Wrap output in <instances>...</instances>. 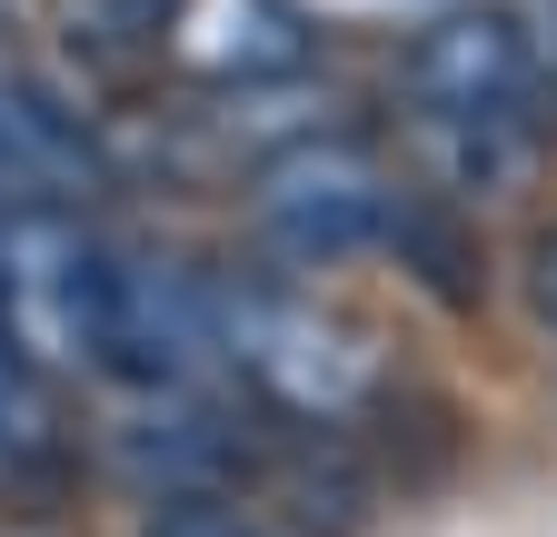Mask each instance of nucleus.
<instances>
[{
    "label": "nucleus",
    "mask_w": 557,
    "mask_h": 537,
    "mask_svg": "<svg viewBox=\"0 0 557 537\" xmlns=\"http://www.w3.org/2000/svg\"><path fill=\"white\" fill-rule=\"evenodd\" d=\"M309 11L299 0H160V60L209 90H269L309 71Z\"/></svg>",
    "instance_id": "0eeeda50"
},
{
    "label": "nucleus",
    "mask_w": 557,
    "mask_h": 537,
    "mask_svg": "<svg viewBox=\"0 0 557 537\" xmlns=\"http://www.w3.org/2000/svg\"><path fill=\"white\" fill-rule=\"evenodd\" d=\"M259 229L278 259L299 268H338V259H369L398 239V179L359 150V140H329V129H309V140H289L269 170H259Z\"/></svg>",
    "instance_id": "7ed1b4c3"
},
{
    "label": "nucleus",
    "mask_w": 557,
    "mask_h": 537,
    "mask_svg": "<svg viewBox=\"0 0 557 537\" xmlns=\"http://www.w3.org/2000/svg\"><path fill=\"white\" fill-rule=\"evenodd\" d=\"M100 369H120L129 388H199L220 369V279H199L189 259L120 249L110 259Z\"/></svg>",
    "instance_id": "20e7f679"
},
{
    "label": "nucleus",
    "mask_w": 557,
    "mask_h": 537,
    "mask_svg": "<svg viewBox=\"0 0 557 537\" xmlns=\"http://www.w3.org/2000/svg\"><path fill=\"white\" fill-rule=\"evenodd\" d=\"M528 309H537V328H557V229L528 249Z\"/></svg>",
    "instance_id": "9d476101"
},
{
    "label": "nucleus",
    "mask_w": 557,
    "mask_h": 537,
    "mask_svg": "<svg viewBox=\"0 0 557 537\" xmlns=\"http://www.w3.org/2000/svg\"><path fill=\"white\" fill-rule=\"evenodd\" d=\"M110 467L150 508H209L239 478V428L209 409L199 388H139L110 419Z\"/></svg>",
    "instance_id": "423d86ee"
},
{
    "label": "nucleus",
    "mask_w": 557,
    "mask_h": 537,
    "mask_svg": "<svg viewBox=\"0 0 557 537\" xmlns=\"http://www.w3.org/2000/svg\"><path fill=\"white\" fill-rule=\"evenodd\" d=\"M110 239L70 199H0V349L30 378L100 369L110 319Z\"/></svg>",
    "instance_id": "f257e3e1"
},
{
    "label": "nucleus",
    "mask_w": 557,
    "mask_h": 537,
    "mask_svg": "<svg viewBox=\"0 0 557 537\" xmlns=\"http://www.w3.org/2000/svg\"><path fill=\"white\" fill-rule=\"evenodd\" d=\"M418 160L438 170L448 199H508L537 170V120L528 110H418Z\"/></svg>",
    "instance_id": "6e6552de"
},
{
    "label": "nucleus",
    "mask_w": 557,
    "mask_h": 537,
    "mask_svg": "<svg viewBox=\"0 0 557 537\" xmlns=\"http://www.w3.org/2000/svg\"><path fill=\"white\" fill-rule=\"evenodd\" d=\"M30 448H40V378L0 349V467H21Z\"/></svg>",
    "instance_id": "1a4fd4ad"
},
{
    "label": "nucleus",
    "mask_w": 557,
    "mask_h": 537,
    "mask_svg": "<svg viewBox=\"0 0 557 537\" xmlns=\"http://www.w3.org/2000/svg\"><path fill=\"white\" fill-rule=\"evenodd\" d=\"M398 90L418 110H528L537 80V50L518 11H487V0H438L429 21H408L398 40Z\"/></svg>",
    "instance_id": "39448f33"
},
{
    "label": "nucleus",
    "mask_w": 557,
    "mask_h": 537,
    "mask_svg": "<svg viewBox=\"0 0 557 537\" xmlns=\"http://www.w3.org/2000/svg\"><path fill=\"white\" fill-rule=\"evenodd\" d=\"M220 369L249 378L269 409H289L299 428H338L379 398V339L359 319H338L309 289L269 279H220Z\"/></svg>",
    "instance_id": "f03ea898"
},
{
    "label": "nucleus",
    "mask_w": 557,
    "mask_h": 537,
    "mask_svg": "<svg viewBox=\"0 0 557 537\" xmlns=\"http://www.w3.org/2000/svg\"><path fill=\"white\" fill-rule=\"evenodd\" d=\"M150 537H259V527H239V517H220V508H170Z\"/></svg>",
    "instance_id": "9b49d317"
}]
</instances>
